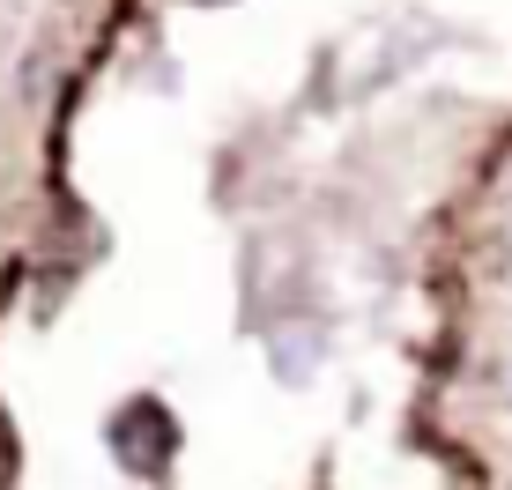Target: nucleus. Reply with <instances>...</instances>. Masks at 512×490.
Returning <instances> with one entry per match:
<instances>
[{"label": "nucleus", "instance_id": "1", "mask_svg": "<svg viewBox=\"0 0 512 490\" xmlns=\"http://www.w3.org/2000/svg\"><path fill=\"white\" fill-rule=\"evenodd\" d=\"M171 439H179V431H171V416L156 409V401H134V409L119 416V424H112V453H119V461L134 468V476L164 468V461H171Z\"/></svg>", "mask_w": 512, "mask_h": 490}]
</instances>
